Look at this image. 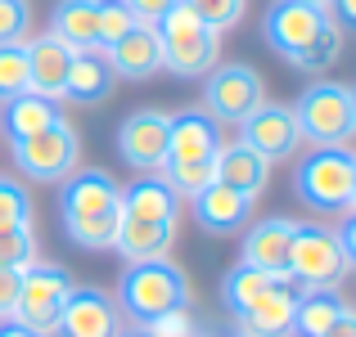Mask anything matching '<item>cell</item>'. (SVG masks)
I'll use <instances>...</instances> for the list:
<instances>
[{
	"label": "cell",
	"mask_w": 356,
	"mask_h": 337,
	"mask_svg": "<svg viewBox=\"0 0 356 337\" xmlns=\"http://www.w3.org/2000/svg\"><path fill=\"white\" fill-rule=\"evenodd\" d=\"M23 50H27V86H32V95L59 104L63 86H68V72H72V54L77 50H68V45H63L59 36H50V32L32 36Z\"/></svg>",
	"instance_id": "17"
},
{
	"label": "cell",
	"mask_w": 356,
	"mask_h": 337,
	"mask_svg": "<svg viewBox=\"0 0 356 337\" xmlns=\"http://www.w3.org/2000/svg\"><path fill=\"white\" fill-rule=\"evenodd\" d=\"M158 175L172 184L176 198H194V193H203L212 180H217V175H212V162H176V157H167Z\"/></svg>",
	"instance_id": "28"
},
{
	"label": "cell",
	"mask_w": 356,
	"mask_h": 337,
	"mask_svg": "<svg viewBox=\"0 0 356 337\" xmlns=\"http://www.w3.org/2000/svg\"><path fill=\"white\" fill-rule=\"evenodd\" d=\"M122 311L104 288H72L59 311L54 337H118L122 333Z\"/></svg>",
	"instance_id": "13"
},
{
	"label": "cell",
	"mask_w": 356,
	"mask_h": 337,
	"mask_svg": "<svg viewBox=\"0 0 356 337\" xmlns=\"http://www.w3.org/2000/svg\"><path fill=\"white\" fill-rule=\"evenodd\" d=\"M32 5L27 0H0V45H27L32 41Z\"/></svg>",
	"instance_id": "34"
},
{
	"label": "cell",
	"mask_w": 356,
	"mask_h": 337,
	"mask_svg": "<svg viewBox=\"0 0 356 337\" xmlns=\"http://www.w3.org/2000/svg\"><path fill=\"white\" fill-rule=\"evenodd\" d=\"M275 284H280V275H266V270H252V266L239 261V266L221 279V306H226L230 315H243L266 288H275Z\"/></svg>",
	"instance_id": "27"
},
{
	"label": "cell",
	"mask_w": 356,
	"mask_h": 337,
	"mask_svg": "<svg viewBox=\"0 0 356 337\" xmlns=\"http://www.w3.org/2000/svg\"><path fill=\"white\" fill-rule=\"evenodd\" d=\"M289 243H293V221L289 216H266L257 225L243 230L239 243V261L252 270H266V275L289 279Z\"/></svg>",
	"instance_id": "15"
},
{
	"label": "cell",
	"mask_w": 356,
	"mask_h": 337,
	"mask_svg": "<svg viewBox=\"0 0 356 337\" xmlns=\"http://www.w3.org/2000/svg\"><path fill=\"white\" fill-rule=\"evenodd\" d=\"M14 302H18V270L0 266V320L14 315Z\"/></svg>",
	"instance_id": "38"
},
{
	"label": "cell",
	"mask_w": 356,
	"mask_h": 337,
	"mask_svg": "<svg viewBox=\"0 0 356 337\" xmlns=\"http://www.w3.org/2000/svg\"><path fill=\"white\" fill-rule=\"evenodd\" d=\"M59 221L77 248L86 252H108L118 239L122 221V184L99 166L72 171L59 189Z\"/></svg>",
	"instance_id": "1"
},
{
	"label": "cell",
	"mask_w": 356,
	"mask_h": 337,
	"mask_svg": "<svg viewBox=\"0 0 356 337\" xmlns=\"http://www.w3.org/2000/svg\"><path fill=\"white\" fill-rule=\"evenodd\" d=\"M118 337H154V333H149L145 324H122V333H118Z\"/></svg>",
	"instance_id": "43"
},
{
	"label": "cell",
	"mask_w": 356,
	"mask_h": 337,
	"mask_svg": "<svg viewBox=\"0 0 356 337\" xmlns=\"http://www.w3.org/2000/svg\"><path fill=\"white\" fill-rule=\"evenodd\" d=\"M343 306H348V302H343L339 288H298L293 333H289V337H321L343 315Z\"/></svg>",
	"instance_id": "26"
},
{
	"label": "cell",
	"mask_w": 356,
	"mask_h": 337,
	"mask_svg": "<svg viewBox=\"0 0 356 337\" xmlns=\"http://www.w3.org/2000/svg\"><path fill=\"white\" fill-rule=\"evenodd\" d=\"M95 14L99 0H59L50 9V36H59L68 50H99Z\"/></svg>",
	"instance_id": "24"
},
{
	"label": "cell",
	"mask_w": 356,
	"mask_h": 337,
	"mask_svg": "<svg viewBox=\"0 0 356 337\" xmlns=\"http://www.w3.org/2000/svg\"><path fill=\"white\" fill-rule=\"evenodd\" d=\"M145 329L154 337H194L199 333V320H194L190 311H167V315H158V320H149Z\"/></svg>",
	"instance_id": "36"
},
{
	"label": "cell",
	"mask_w": 356,
	"mask_h": 337,
	"mask_svg": "<svg viewBox=\"0 0 356 337\" xmlns=\"http://www.w3.org/2000/svg\"><path fill=\"white\" fill-rule=\"evenodd\" d=\"M72 288L77 284H72V275L63 266H54V261H32V266L18 270V302H14V315H9V320L27 324L32 333L54 337L59 311H63Z\"/></svg>",
	"instance_id": "7"
},
{
	"label": "cell",
	"mask_w": 356,
	"mask_h": 337,
	"mask_svg": "<svg viewBox=\"0 0 356 337\" xmlns=\"http://www.w3.org/2000/svg\"><path fill=\"white\" fill-rule=\"evenodd\" d=\"M339 59H343V27L330 23V27H325V32L293 59V68H298V72H325V68H334Z\"/></svg>",
	"instance_id": "29"
},
{
	"label": "cell",
	"mask_w": 356,
	"mask_h": 337,
	"mask_svg": "<svg viewBox=\"0 0 356 337\" xmlns=\"http://www.w3.org/2000/svg\"><path fill=\"white\" fill-rule=\"evenodd\" d=\"M176 243V225L172 221H140V216H122L118 221V239H113V252L127 257V266L136 261H158L167 257Z\"/></svg>",
	"instance_id": "21"
},
{
	"label": "cell",
	"mask_w": 356,
	"mask_h": 337,
	"mask_svg": "<svg viewBox=\"0 0 356 337\" xmlns=\"http://www.w3.org/2000/svg\"><path fill=\"white\" fill-rule=\"evenodd\" d=\"M221 144H226L221 121L208 108H185L167 117V157L176 162H212Z\"/></svg>",
	"instance_id": "14"
},
{
	"label": "cell",
	"mask_w": 356,
	"mask_h": 337,
	"mask_svg": "<svg viewBox=\"0 0 356 337\" xmlns=\"http://www.w3.org/2000/svg\"><path fill=\"white\" fill-rule=\"evenodd\" d=\"M293 306H298V284L280 279L275 288L257 297L243 315H235V324L243 333H261V337H289L293 333Z\"/></svg>",
	"instance_id": "20"
},
{
	"label": "cell",
	"mask_w": 356,
	"mask_h": 337,
	"mask_svg": "<svg viewBox=\"0 0 356 337\" xmlns=\"http://www.w3.org/2000/svg\"><path fill=\"white\" fill-rule=\"evenodd\" d=\"M321 337H356V311H352V306H343V315H339V320H334Z\"/></svg>",
	"instance_id": "40"
},
{
	"label": "cell",
	"mask_w": 356,
	"mask_h": 337,
	"mask_svg": "<svg viewBox=\"0 0 356 337\" xmlns=\"http://www.w3.org/2000/svg\"><path fill=\"white\" fill-rule=\"evenodd\" d=\"M36 261V239H32V225L23 230H0V266L5 270H23Z\"/></svg>",
	"instance_id": "35"
},
{
	"label": "cell",
	"mask_w": 356,
	"mask_h": 337,
	"mask_svg": "<svg viewBox=\"0 0 356 337\" xmlns=\"http://www.w3.org/2000/svg\"><path fill=\"white\" fill-rule=\"evenodd\" d=\"M339 243H343V257H348V266H356V211H348V216H343V225L339 230Z\"/></svg>",
	"instance_id": "39"
},
{
	"label": "cell",
	"mask_w": 356,
	"mask_h": 337,
	"mask_svg": "<svg viewBox=\"0 0 356 337\" xmlns=\"http://www.w3.org/2000/svg\"><path fill=\"white\" fill-rule=\"evenodd\" d=\"M261 104H266V81L248 63H221L208 72L203 86V108L221 121V126H243Z\"/></svg>",
	"instance_id": "9"
},
{
	"label": "cell",
	"mask_w": 356,
	"mask_h": 337,
	"mask_svg": "<svg viewBox=\"0 0 356 337\" xmlns=\"http://www.w3.org/2000/svg\"><path fill=\"white\" fill-rule=\"evenodd\" d=\"M118 77L108 68V54L104 50H77L72 54V72H68V86H63V99L72 104H104L113 95Z\"/></svg>",
	"instance_id": "23"
},
{
	"label": "cell",
	"mask_w": 356,
	"mask_h": 337,
	"mask_svg": "<svg viewBox=\"0 0 356 337\" xmlns=\"http://www.w3.org/2000/svg\"><path fill=\"white\" fill-rule=\"evenodd\" d=\"M163 41V72L172 77H208L221 59V32H212L185 0H176L163 18L154 23Z\"/></svg>",
	"instance_id": "3"
},
{
	"label": "cell",
	"mask_w": 356,
	"mask_h": 337,
	"mask_svg": "<svg viewBox=\"0 0 356 337\" xmlns=\"http://www.w3.org/2000/svg\"><path fill=\"white\" fill-rule=\"evenodd\" d=\"M352 275L343 243L330 225L321 221H293V243H289V279L298 288H339Z\"/></svg>",
	"instance_id": "6"
},
{
	"label": "cell",
	"mask_w": 356,
	"mask_h": 337,
	"mask_svg": "<svg viewBox=\"0 0 356 337\" xmlns=\"http://www.w3.org/2000/svg\"><path fill=\"white\" fill-rule=\"evenodd\" d=\"M108 68H113L118 81H149L163 72V41H158L154 27L136 23L122 41L108 45Z\"/></svg>",
	"instance_id": "18"
},
{
	"label": "cell",
	"mask_w": 356,
	"mask_h": 337,
	"mask_svg": "<svg viewBox=\"0 0 356 337\" xmlns=\"http://www.w3.org/2000/svg\"><path fill=\"white\" fill-rule=\"evenodd\" d=\"M330 9H334V23L343 27V32H356V0H330Z\"/></svg>",
	"instance_id": "41"
},
{
	"label": "cell",
	"mask_w": 356,
	"mask_h": 337,
	"mask_svg": "<svg viewBox=\"0 0 356 337\" xmlns=\"http://www.w3.org/2000/svg\"><path fill=\"white\" fill-rule=\"evenodd\" d=\"M330 23H334L330 9L302 5V0H270V5H266V18H261V36H266V45L275 54H284V59L293 63Z\"/></svg>",
	"instance_id": "10"
},
{
	"label": "cell",
	"mask_w": 356,
	"mask_h": 337,
	"mask_svg": "<svg viewBox=\"0 0 356 337\" xmlns=\"http://www.w3.org/2000/svg\"><path fill=\"white\" fill-rule=\"evenodd\" d=\"M27 50L23 45H0V104L14 95H27Z\"/></svg>",
	"instance_id": "30"
},
{
	"label": "cell",
	"mask_w": 356,
	"mask_h": 337,
	"mask_svg": "<svg viewBox=\"0 0 356 337\" xmlns=\"http://www.w3.org/2000/svg\"><path fill=\"white\" fill-rule=\"evenodd\" d=\"M235 337H261V333H243V329H239V333H235Z\"/></svg>",
	"instance_id": "47"
},
{
	"label": "cell",
	"mask_w": 356,
	"mask_h": 337,
	"mask_svg": "<svg viewBox=\"0 0 356 337\" xmlns=\"http://www.w3.org/2000/svg\"><path fill=\"white\" fill-rule=\"evenodd\" d=\"M352 112H356V86H352Z\"/></svg>",
	"instance_id": "48"
},
{
	"label": "cell",
	"mask_w": 356,
	"mask_h": 337,
	"mask_svg": "<svg viewBox=\"0 0 356 337\" xmlns=\"http://www.w3.org/2000/svg\"><path fill=\"white\" fill-rule=\"evenodd\" d=\"M212 175L221 184H230V189L248 193V198H261L270 184V162L261 153H252L243 139H226L217 148V157H212Z\"/></svg>",
	"instance_id": "19"
},
{
	"label": "cell",
	"mask_w": 356,
	"mask_h": 337,
	"mask_svg": "<svg viewBox=\"0 0 356 337\" xmlns=\"http://www.w3.org/2000/svg\"><path fill=\"white\" fill-rule=\"evenodd\" d=\"M32 225V198L18 180L0 175V230H23Z\"/></svg>",
	"instance_id": "31"
},
{
	"label": "cell",
	"mask_w": 356,
	"mask_h": 337,
	"mask_svg": "<svg viewBox=\"0 0 356 337\" xmlns=\"http://www.w3.org/2000/svg\"><path fill=\"white\" fill-rule=\"evenodd\" d=\"M352 171H356V153L348 144L343 148H312L307 157H298L293 171V193L302 207L312 211H348L352 207Z\"/></svg>",
	"instance_id": "4"
},
{
	"label": "cell",
	"mask_w": 356,
	"mask_h": 337,
	"mask_svg": "<svg viewBox=\"0 0 356 337\" xmlns=\"http://www.w3.org/2000/svg\"><path fill=\"white\" fill-rule=\"evenodd\" d=\"M252 202L257 198H248V193L212 180L203 193L190 198V207H194V221H199L203 234H243L248 221H252Z\"/></svg>",
	"instance_id": "16"
},
{
	"label": "cell",
	"mask_w": 356,
	"mask_h": 337,
	"mask_svg": "<svg viewBox=\"0 0 356 337\" xmlns=\"http://www.w3.org/2000/svg\"><path fill=\"white\" fill-rule=\"evenodd\" d=\"M302 144L312 148H343L356 135V112H352V86L343 81H312L293 104Z\"/></svg>",
	"instance_id": "5"
},
{
	"label": "cell",
	"mask_w": 356,
	"mask_h": 337,
	"mask_svg": "<svg viewBox=\"0 0 356 337\" xmlns=\"http://www.w3.org/2000/svg\"><path fill=\"white\" fill-rule=\"evenodd\" d=\"M118 157L136 171H163L167 162V112L158 108H136L118 126Z\"/></svg>",
	"instance_id": "12"
},
{
	"label": "cell",
	"mask_w": 356,
	"mask_h": 337,
	"mask_svg": "<svg viewBox=\"0 0 356 337\" xmlns=\"http://www.w3.org/2000/svg\"><path fill=\"white\" fill-rule=\"evenodd\" d=\"M118 311L131 324H149L167 311H190L194 306V288L176 261L158 257V261H136L127 266V275L118 279Z\"/></svg>",
	"instance_id": "2"
},
{
	"label": "cell",
	"mask_w": 356,
	"mask_h": 337,
	"mask_svg": "<svg viewBox=\"0 0 356 337\" xmlns=\"http://www.w3.org/2000/svg\"><path fill=\"white\" fill-rule=\"evenodd\" d=\"M243 144L252 148V153H261L270 166L275 162H289V157H298V148H302V130H298V117L289 104H261L257 112H252L248 121H243Z\"/></svg>",
	"instance_id": "11"
},
{
	"label": "cell",
	"mask_w": 356,
	"mask_h": 337,
	"mask_svg": "<svg viewBox=\"0 0 356 337\" xmlns=\"http://www.w3.org/2000/svg\"><path fill=\"white\" fill-rule=\"evenodd\" d=\"M302 5H316V9H330V0H302Z\"/></svg>",
	"instance_id": "44"
},
{
	"label": "cell",
	"mask_w": 356,
	"mask_h": 337,
	"mask_svg": "<svg viewBox=\"0 0 356 337\" xmlns=\"http://www.w3.org/2000/svg\"><path fill=\"white\" fill-rule=\"evenodd\" d=\"M194 337H217V333H208V329H199V333H194Z\"/></svg>",
	"instance_id": "46"
},
{
	"label": "cell",
	"mask_w": 356,
	"mask_h": 337,
	"mask_svg": "<svg viewBox=\"0 0 356 337\" xmlns=\"http://www.w3.org/2000/svg\"><path fill=\"white\" fill-rule=\"evenodd\" d=\"M185 5H190L212 32H230V27H239L243 14H248V0H185Z\"/></svg>",
	"instance_id": "32"
},
{
	"label": "cell",
	"mask_w": 356,
	"mask_h": 337,
	"mask_svg": "<svg viewBox=\"0 0 356 337\" xmlns=\"http://www.w3.org/2000/svg\"><path fill=\"white\" fill-rule=\"evenodd\" d=\"M54 117H59V104H54V99L32 95V90L0 104V130L9 135V144H18V139H27V135H41Z\"/></svg>",
	"instance_id": "25"
},
{
	"label": "cell",
	"mask_w": 356,
	"mask_h": 337,
	"mask_svg": "<svg viewBox=\"0 0 356 337\" xmlns=\"http://www.w3.org/2000/svg\"><path fill=\"white\" fill-rule=\"evenodd\" d=\"M122 216H140V221H181V198L172 193V184L158 171L136 175L131 184H122Z\"/></svg>",
	"instance_id": "22"
},
{
	"label": "cell",
	"mask_w": 356,
	"mask_h": 337,
	"mask_svg": "<svg viewBox=\"0 0 356 337\" xmlns=\"http://www.w3.org/2000/svg\"><path fill=\"white\" fill-rule=\"evenodd\" d=\"M0 337H45V333H32L27 324H18V320H0Z\"/></svg>",
	"instance_id": "42"
},
{
	"label": "cell",
	"mask_w": 356,
	"mask_h": 337,
	"mask_svg": "<svg viewBox=\"0 0 356 337\" xmlns=\"http://www.w3.org/2000/svg\"><path fill=\"white\" fill-rule=\"evenodd\" d=\"M122 5L131 9V14H136V23H145V27H154L158 18L167 14V9L176 5V0H122Z\"/></svg>",
	"instance_id": "37"
},
{
	"label": "cell",
	"mask_w": 356,
	"mask_h": 337,
	"mask_svg": "<svg viewBox=\"0 0 356 337\" xmlns=\"http://www.w3.org/2000/svg\"><path fill=\"white\" fill-rule=\"evenodd\" d=\"M136 27V14H131L122 0H99V14H95V32H99V50H108L113 41Z\"/></svg>",
	"instance_id": "33"
},
{
	"label": "cell",
	"mask_w": 356,
	"mask_h": 337,
	"mask_svg": "<svg viewBox=\"0 0 356 337\" xmlns=\"http://www.w3.org/2000/svg\"><path fill=\"white\" fill-rule=\"evenodd\" d=\"M348 211H356V171H352V207Z\"/></svg>",
	"instance_id": "45"
},
{
	"label": "cell",
	"mask_w": 356,
	"mask_h": 337,
	"mask_svg": "<svg viewBox=\"0 0 356 337\" xmlns=\"http://www.w3.org/2000/svg\"><path fill=\"white\" fill-rule=\"evenodd\" d=\"M81 162V135L68 117H54L41 135H27L14 144V166L27 175V180H41V184H63Z\"/></svg>",
	"instance_id": "8"
}]
</instances>
